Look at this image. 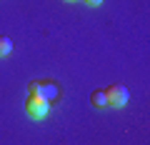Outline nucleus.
<instances>
[{"label":"nucleus","mask_w":150,"mask_h":145,"mask_svg":"<svg viewBox=\"0 0 150 145\" xmlns=\"http://www.w3.org/2000/svg\"><path fill=\"white\" fill-rule=\"evenodd\" d=\"M25 113L30 115L33 120H43L45 115L50 113V103L45 100L40 93H30V95L25 98Z\"/></svg>","instance_id":"f257e3e1"},{"label":"nucleus","mask_w":150,"mask_h":145,"mask_svg":"<svg viewBox=\"0 0 150 145\" xmlns=\"http://www.w3.org/2000/svg\"><path fill=\"white\" fill-rule=\"evenodd\" d=\"M105 98H108V105L110 108H123L125 103H128V98H130V93H128V88L125 85H108L105 88Z\"/></svg>","instance_id":"f03ea898"},{"label":"nucleus","mask_w":150,"mask_h":145,"mask_svg":"<svg viewBox=\"0 0 150 145\" xmlns=\"http://www.w3.org/2000/svg\"><path fill=\"white\" fill-rule=\"evenodd\" d=\"M40 95H43L48 103H55V100L60 98L58 83H53V80H40Z\"/></svg>","instance_id":"7ed1b4c3"},{"label":"nucleus","mask_w":150,"mask_h":145,"mask_svg":"<svg viewBox=\"0 0 150 145\" xmlns=\"http://www.w3.org/2000/svg\"><path fill=\"white\" fill-rule=\"evenodd\" d=\"M90 105H93V108H108L105 88H95V90L90 93Z\"/></svg>","instance_id":"20e7f679"},{"label":"nucleus","mask_w":150,"mask_h":145,"mask_svg":"<svg viewBox=\"0 0 150 145\" xmlns=\"http://www.w3.org/2000/svg\"><path fill=\"white\" fill-rule=\"evenodd\" d=\"M10 50H13V40L5 38V35H0V58L10 55Z\"/></svg>","instance_id":"39448f33"},{"label":"nucleus","mask_w":150,"mask_h":145,"mask_svg":"<svg viewBox=\"0 0 150 145\" xmlns=\"http://www.w3.org/2000/svg\"><path fill=\"white\" fill-rule=\"evenodd\" d=\"M28 93H40V80H30L28 83Z\"/></svg>","instance_id":"423d86ee"},{"label":"nucleus","mask_w":150,"mask_h":145,"mask_svg":"<svg viewBox=\"0 0 150 145\" xmlns=\"http://www.w3.org/2000/svg\"><path fill=\"white\" fill-rule=\"evenodd\" d=\"M85 3H88V5H93V8H98V5L103 3V0H85Z\"/></svg>","instance_id":"0eeeda50"},{"label":"nucleus","mask_w":150,"mask_h":145,"mask_svg":"<svg viewBox=\"0 0 150 145\" xmlns=\"http://www.w3.org/2000/svg\"><path fill=\"white\" fill-rule=\"evenodd\" d=\"M65 3H75V0H65Z\"/></svg>","instance_id":"6e6552de"}]
</instances>
